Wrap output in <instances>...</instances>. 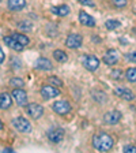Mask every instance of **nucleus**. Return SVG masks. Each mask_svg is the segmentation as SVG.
Returning <instances> with one entry per match:
<instances>
[{"mask_svg": "<svg viewBox=\"0 0 136 153\" xmlns=\"http://www.w3.org/2000/svg\"><path fill=\"white\" fill-rule=\"evenodd\" d=\"M113 137L109 135L108 133L99 131V133H95L93 135V146H94V149L99 150V152H109L113 148Z\"/></svg>", "mask_w": 136, "mask_h": 153, "instance_id": "obj_1", "label": "nucleus"}, {"mask_svg": "<svg viewBox=\"0 0 136 153\" xmlns=\"http://www.w3.org/2000/svg\"><path fill=\"white\" fill-rule=\"evenodd\" d=\"M12 126L19 131V133H30L33 130L32 123L23 116H18L12 120Z\"/></svg>", "mask_w": 136, "mask_h": 153, "instance_id": "obj_2", "label": "nucleus"}, {"mask_svg": "<svg viewBox=\"0 0 136 153\" xmlns=\"http://www.w3.org/2000/svg\"><path fill=\"white\" fill-rule=\"evenodd\" d=\"M82 64L86 70L95 71V70H98V67H99V59L97 56H94V55H85L82 57Z\"/></svg>", "mask_w": 136, "mask_h": 153, "instance_id": "obj_3", "label": "nucleus"}, {"mask_svg": "<svg viewBox=\"0 0 136 153\" xmlns=\"http://www.w3.org/2000/svg\"><path fill=\"white\" fill-rule=\"evenodd\" d=\"M48 140L51 141V142L53 143H59L61 142V141L64 140V135H65V133H64V130L61 127H52L48 130Z\"/></svg>", "mask_w": 136, "mask_h": 153, "instance_id": "obj_4", "label": "nucleus"}, {"mask_svg": "<svg viewBox=\"0 0 136 153\" xmlns=\"http://www.w3.org/2000/svg\"><path fill=\"white\" fill-rule=\"evenodd\" d=\"M26 111H27L29 116L33 119H40L44 115V107L37 102H32V104H26Z\"/></svg>", "mask_w": 136, "mask_h": 153, "instance_id": "obj_5", "label": "nucleus"}, {"mask_svg": "<svg viewBox=\"0 0 136 153\" xmlns=\"http://www.w3.org/2000/svg\"><path fill=\"white\" fill-rule=\"evenodd\" d=\"M52 109H53L57 115H67L71 112L72 107H71V104L68 101H65V100H59V101H56L52 105Z\"/></svg>", "mask_w": 136, "mask_h": 153, "instance_id": "obj_6", "label": "nucleus"}, {"mask_svg": "<svg viewBox=\"0 0 136 153\" xmlns=\"http://www.w3.org/2000/svg\"><path fill=\"white\" fill-rule=\"evenodd\" d=\"M83 44V37L80 34H76V33H72L68 37L65 38V45L70 49H78L80 48Z\"/></svg>", "mask_w": 136, "mask_h": 153, "instance_id": "obj_7", "label": "nucleus"}, {"mask_svg": "<svg viewBox=\"0 0 136 153\" xmlns=\"http://www.w3.org/2000/svg\"><path fill=\"white\" fill-rule=\"evenodd\" d=\"M11 96L14 97V100L16 101V104L19 107H25L27 104V93L22 89V88H15L11 93Z\"/></svg>", "mask_w": 136, "mask_h": 153, "instance_id": "obj_8", "label": "nucleus"}, {"mask_svg": "<svg viewBox=\"0 0 136 153\" xmlns=\"http://www.w3.org/2000/svg\"><path fill=\"white\" fill-rule=\"evenodd\" d=\"M40 93H41L42 99L51 100V99H54V97H57V96L60 94V90L52 85H44L41 88V90H40Z\"/></svg>", "mask_w": 136, "mask_h": 153, "instance_id": "obj_9", "label": "nucleus"}, {"mask_svg": "<svg viewBox=\"0 0 136 153\" xmlns=\"http://www.w3.org/2000/svg\"><path fill=\"white\" fill-rule=\"evenodd\" d=\"M118 59H120V53H118L116 49H109V51H106V53H105L104 57H102L104 63L108 64V66H114V64H117Z\"/></svg>", "mask_w": 136, "mask_h": 153, "instance_id": "obj_10", "label": "nucleus"}, {"mask_svg": "<svg viewBox=\"0 0 136 153\" xmlns=\"http://www.w3.org/2000/svg\"><path fill=\"white\" fill-rule=\"evenodd\" d=\"M104 120L106 124H117L121 120V112L120 111H109L104 115Z\"/></svg>", "mask_w": 136, "mask_h": 153, "instance_id": "obj_11", "label": "nucleus"}, {"mask_svg": "<svg viewBox=\"0 0 136 153\" xmlns=\"http://www.w3.org/2000/svg\"><path fill=\"white\" fill-rule=\"evenodd\" d=\"M35 68H37V70H42V71H49L53 68V64H52V62L49 60V59H46V57H40V59H37V62H35Z\"/></svg>", "mask_w": 136, "mask_h": 153, "instance_id": "obj_12", "label": "nucleus"}, {"mask_svg": "<svg viewBox=\"0 0 136 153\" xmlns=\"http://www.w3.org/2000/svg\"><path fill=\"white\" fill-rule=\"evenodd\" d=\"M3 41L6 42V45L7 47H10L11 49H14V51H16V52H21V51H23V45L22 44H19L18 41H16L15 38H12L11 36H6V37L3 38Z\"/></svg>", "mask_w": 136, "mask_h": 153, "instance_id": "obj_13", "label": "nucleus"}, {"mask_svg": "<svg viewBox=\"0 0 136 153\" xmlns=\"http://www.w3.org/2000/svg\"><path fill=\"white\" fill-rule=\"evenodd\" d=\"M114 93H116L117 96H120L121 99L128 100V101H132V100L135 99V94H133L129 89H127V88H121V86H118V88L114 89Z\"/></svg>", "mask_w": 136, "mask_h": 153, "instance_id": "obj_14", "label": "nucleus"}, {"mask_svg": "<svg viewBox=\"0 0 136 153\" xmlns=\"http://www.w3.org/2000/svg\"><path fill=\"white\" fill-rule=\"evenodd\" d=\"M79 22L82 23L83 26H87V27H94L95 26V21L91 15H89L85 11H80L79 13Z\"/></svg>", "mask_w": 136, "mask_h": 153, "instance_id": "obj_15", "label": "nucleus"}, {"mask_svg": "<svg viewBox=\"0 0 136 153\" xmlns=\"http://www.w3.org/2000/svg\"><path fill=\"white\" fill-rule=\"evenodd\" d=\"M12 105V96L8 93H0V109H8Z\"/></svg>", "mask_w": 136, "mask_h": 153, "instance_id": "obj_16", "label": "nucleus"}, {"mask_svg": "<svg viewBox=\"0 0 136 153\" xmlns=\"http://www.w3.org/2000/svg\"><path fill=\"white\" fill-rule=\"evenodd\" d=\"M7 6L11 11H21L26 7V0H8Z\"/></svg>", "mask_w": 136, "mask_h": 153, "instance_id": "obj_17", "label": "nucleus"}, {"mask_svg": "<svg viewBox=\"0 0 136 153\" xmlns=\"http://www.w3.org/2000/svg\"><path fill=\"white\" fill-rule=\"evenodd\" d=\"M52 13L54 15H59V16H67L70 14V7L65 6V4H61V6H56L52 8Z\"/></svg>", "mask_w": 136, "mask_h": 153, "instance_id": "obj_18", "label": "nucleus"}, {"mask_svg": "<svg viewBox=\"0 0 136 153\" xmlns=\"http://www.w3.org/2000/svg\"><path fill=\"white\" fill-rule=\"evenodd\" d=\"M53 57H54V60L59 62V63H65V62L68 60V55L64 51H61V49H54Z\"/></svg>", "mask_w": 136, "mask_h": 153, "instance_id": "obj_19", "label": "nucleus"}, {"mask_svg": "<svg viewBox=\"0 0 136 153\" xmlns=\"http://www.w3.org/2000/svg\"><path fill=\"white\" fill-rule=\"evenodd\" d=\"M11 37L15 38L16 41H18L19 44H22L23 47H25V45H27L29 42H30V38H29L27 36L22 34V33H12V34H11Z\"/></svg>", "mask_w": 136, "mask_h": 153, "instance_id": "obj_20", "label": "nucleus"}, {"mask_svg": "<svg viewBox=\"0 0 136 153\" xmlns=\"http://www.w3.org/2000/svg\"><path fill=\"white\" fill-rule=\"evenodd\" d=\"M18 29H19V30H22V32H30V30L33 29L32 21H27V19L21 21V22L18 23Z\"/></svg>", "mask_w": 136, "mask_h": 153, "instance_id": "obj_21", "label": "nucleus"}, {"mask_svg": "<svg viewBox=\"0 0 136 153\" xmlns=\"http://www.w3.org/2000/svg\"><path fill=\"white\" fill-rule=\"evenodd\" d=\"M105 26H106V29H109V30H116V29H118L121 26V22L117 21V19H109V21H106Z\"/></svg>", "mask_w": 136, "mask_h": 153, "instance_id": "obj_22", "label": "nucleus"}, {"mask_svg": "<svg viewBox=\"0 0 136 153\" xmlns=\"http://www.w3.org/2000/svg\"><path fill=\"white\" fill-rule=\"evenodd\" d=\"M125 76H127V79L129 82L135 83L136 82V68L135 67H129L127 71H125Z\"/></svg>", "mask_w": 136, "mask_h": 153, "instance_id": "obj_23", "label": "nucleus"}, {"mask_svg": "<svg viewBox=\"0 0 136 153\" xmlns=\"http://www.w3.org/2000/svg\"><path fill=\"white\" fill-rule=\"evenodd\" d=\"M10 85L14 86V88H22L23 85H25V81L22 79V78H11L10 79Z\"/></svg>", "mask_w": 136, "mask_h": 153, "instance_id": "obj_24", "label": "nucleus"}, {"mask_svg": "<svg viewBox=\"0 0 136 153\" xmlns=\"http://www.w3.org/2000/svg\"><path fill=\"white\" fill-rule=\"evenodd\" d=\"M48 81H49L53 86H57V88H63V85H64L63 81H61L60 78H57V76H49Z\"/></svg>", "mask_w": 136, "mask_h": 153, "instance_id": "obj_25", "label": "nucleus"}, {"mask_svg": "<svg viewBox=\"0 0 136 153\" xmlns=\"http://www.w3.org/2000/svg\"><path fill=\"white\" fill-rule=\"evenodd\" d=\"M112 4L116 8H124V7H127L128 0H112Z\"/></svg>", "mask_w": 136, "mask_h": 153, "instance_id": "obj_26", "label": "nucleus"}, {"mask_svg": "<svg viewBox=\"0 0 136 153\" xmlns=\"http://www.w3.org/2000/svg\"><path fill=\"white\" fill-rule=\"evenodd\" d=\"M121 75H123V71H121L120 68H116V70H113L110 73V76L113 78V79H120Z\"/></svg>", "mask_w": 136, "mask_h": 153, "instance_id": "obj_27", "label": "nucleus"}, {"mask_svg": "<svg viewBox=\"0 0 136 153\" xmlns=\"http://www.w3.org/2000/svg\"><path fill=\"white\" fill-rule=\"evenodd\" d=\"M80 4H83V6H89V7H94V1L93 0H78Z\"/></svg>", "mask_w": 136, "mask_h": 153, "instance_id": "obj_28", "label": "nucleus"}, {"mask_svg": "<svg viewBox=\"0 0 136 153\" xmlns=\"http://www.w3.org/2000/svg\"><path fill=\"white\" fill-rule=\"evenodd\" d=\"M136 150V148L133 145H127V146H124V152L125 153H133Z\"/></svg>", "mask_w": 136, "mask_h": 153, "instance_id": "obj_29", "label": "nucleus"}, {"mask_svg": "<svg viewBox=\"0 0 136 153\" xmlns=\"http://www.w3.org/2000/svg\"><path fill=\"white\" fill-rule=\"evenodd\" d=\"M4 59H6V55H4V52H3V48L0 47V64L4 62Z\"/></svg>", "mask_w": 136, "mask_h": 153, "instance_id": "obj_30", "label": "nucleus"}, {"mask_svg": "<svg viewBox=\"0 0 136 153\" xmlns=\"http://www.w3.org/2000/svg\"><path fill=\"white\" fill-rule=\"evenodd\" d=\"M3 127H4V126H3V122H1V120H0V131H1V130H3Z\"/></svg>", "mask_w": 136, "mask_h": 153, "instance_id": "obj_31", "label": "nucleus"}, {"mask_svg": "<svg viewBox=\"0 0 136 153\" xmlns=\"http://www.w3.org/2000/svg\"><path fill=\"white\" fill-rule=\"evenodd\" d=\"M0 3H1V0H0Z\"/></svg>", "mask_w": 136, "mask_h": 153, "instance_id": "obj_32", "label": "nucleus"}]
</instances>
